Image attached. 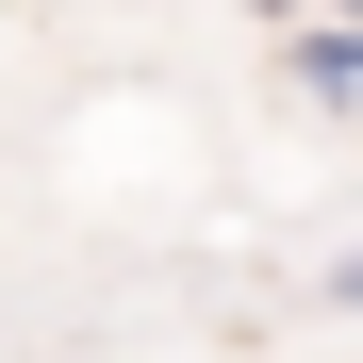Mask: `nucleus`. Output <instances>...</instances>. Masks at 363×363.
<instances>
[{"label":"nucleus","instance_id":"obj_1","mask_svg":"<svg viewBox=\"0 0 363 363\" xmlns=\"http://www.w3.org/2000/svg\"><path fill=\"white\" fill-rule=\"evenodd\" d=\"M297 33V83H314V99H363V33L347 17H281Z\"/></svg>","mask_w":363,"mask_h":363},{"label":"nucleus","instance_id":"obj_2","mask_svg":"<svg viewBox=\"0 0 363 363\" xmlns=\"http://www.w3.org/2000/svg\"><path fill=\"white\" fill-rule=\"evenodd\" d=\"M330 314H363V248H347V264H330Z\"/></svg>","mask_w":363,"mask_h":363},{"label":"nucleus","instance_id":"obj_3","mask_svg":"<svg viewBox=\"0 0 363 363\" xmlns=\"http://www.w3.org/2000/svg\"><path fill=\"white\" fill-rule=\"evenodd\" d=\"M314 17H347V33H363V0H314Z\"/></svg>","mask_w":363,"mask_h":363}]
</instances>
